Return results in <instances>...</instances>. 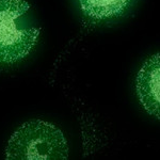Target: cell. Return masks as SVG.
Masks as SVG:
<instances>
[{
	"mask_svg": "<svg viewBox=\"0 0 160 160\" xmlns=\"http://www.w3.org/2000/svg\"><path fill=\"white\" fill-rule=\"evenodd\" d=\"M68 145L63 132L52 124L32 120L22 124L10 138L9 160H65Z\"/></svg>",
	"mask_w": 160,
	"mask_h": 160,
	"instance_id": "obj_2",
	"label": "cell"
},
{
	"mask_svg": "<svg viewBox=\"0 0 160 160\" xmlns=\"http://www.w3.org/2000/svg\"><path fill=\"white\" fill-rule=\"evenodd\" d=\"M40 28L25 0H0V63L27 57L38 42Z\"/></svg>",
	"mask_w": 160,
	"mask_h": 160,
	"instance_id": "obj_1",
	"label": "cell"
},
{
	"mask_svg": "<svg viewBox=\"0 0 160 160\" xmlns=\"http://www.w3.org/2000/svg\"><path fill=\"white\" fill-rule=\"evenodd\" d=\"M130 2L131 0H79L83 14L96 20L120 16Z\"/></svg>",
	"mask_w": 160,
	"mask_h": 160,
	"instance_id": "obj_4",
	"label": "cell"
},
{
	"mask_svg": "<svg viewBox=\"0 0 160 160\" xmlns=\"http://www.w3.org/2000/svg\"><path fill=\"white\" fill-rule=\"evenodd\" d=\"M137 93L141 105L148 114L159 118L160 66L159 53L151 57L137 75Z\"/></svg>",
	"mask_w": 160,
	"mask_h": 160,
	"instance_id": "obj_3",
	"label": "cell"
}]
</instances>
